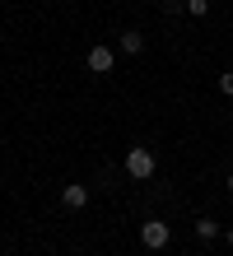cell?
I'll return each mask as SVG.
<instances>
[{"instance_id":"6","label":"cell","mask_w":233,"mask_h":256,"mask_svg":"<svg viewBox=\"0 0 233 256\" xmlns=\"http://www.w3.org/2000/svg\"><path fill=\"white\" fill-rule=\"evenodd\" d=\"M196 233L210 242V238H219V224H214V219H196Z\"/></svg>"},{"instance_id":"3","label":"cell","mask_w":233,"mask_h":256,"mask_svg":"<svg viewBox=\"0 0 233 256\" xmlns=\"http://www.w3.org/2000/svg\"><path fill=\"white\" fill-rule=\"evenodd\" d=\"M84 66L93 70V74H107L117 66V56H112V47H89V56H84Z\"/></svg>"},{"instance_id":"2","label":"cell","mask_w":233,"mask_h":256,"mask_svg":"<svg viewBox=\"0 0 233 256\" xmlns=\"http://www.w3.org/2000/svg\"><path fill=\"white\" fill-rule=\"evenodd\" d=\"M126 172L140 177V182L154 177V154H149V149H131V154H126Z\"/></svg>"},{"instance_id":"11","label":"cell","mask_w":233,"mask_h":256,"mask_svg":"<svg viewBox=\"0 0 233 256\" xmlns=\"http://www.w3.org/2000/svg\"><path fill=\"white\" fill-rule=\"evenodd\" d=\"M228 191H233V172H228Z\"/></svg>"},{"instance_id":"8","label":"cell","mask_w":233,"mask_h":256,"mask_svg":"<svg viewBox=\"0 0 233 256\" xmlns=\"http://www.w3.org/2000/svg\"><path fill=\"white\" fill-rule=\"evenodd\" d=\"M219 94H228V98H233V70H228V74H219Z\"/></svg>"},{"instance_id":"10","label":"cell","mask_w":233,"mask_h":256,"mask_svg":"<svg viewBox=\"0 0 233 256\" xmlns=\"http://www.w3.org/2000/svg\"><path fill=\"white\" fill-rule=\"evenodd\" d=\"M224 238H228V247H233V228H228V233H224Z\"/></svg>"},{"instance_id":"1","label":"cell","mask_w":233,"mask_h":256,"mask_svg":"<svg viewBox=\"0 0 233 256\" xmlns=\"http://www.w3.org/2000/svg\"><path fill=\"white\" fill-rule=\"evenodd\" d=\"M168 238H173V228H168L163 219H149V224H140V242H145L149 252H163V247H168Z\"/></svg>"},{"instance_id":"7","label":"cell","mask_w":233,"mask_h":256,"mask_svg":"<svg viewBox=\"0 0 233 256\" xmlns=\"http://www.w3.org/2000/svg\"><path fill=\"white\" fill-rule=\"evenodd\" d=\"M205 10H210V0H186V14H196V19H200Z\"/></svg>"},{"instance_id":"4","label":"cell","mask_w":233,"mask_h":256,"mask_svg":"<svg viewBox=\"0 0 233 256\" xmlns=\"http://www.w3.org/2000/svg\"><path fill=\"white\" fill-rule=\"evenodd\" d=\"M61 200H66L70 210H84V205H89V186H80V182H75V186H66V191H61Z\"/></svg>"},{"instance_id":"5","label":"cell","mask_w":233,"mask_h":256,"mask_svg":"<svg viewBox=\"0 0 233 256\" xmlns=\"http://www.w3.org/2000/svg\"><path fill=\"white\" fill-rule=\"evenodd\" d=\"M121 52H126V56H140V52H145V33L126 28V33H121Z\"/></svg>"},{"instance_id":"9","label":"cell","mask_w":233,"mask_h":256,"mask_svg":"<svg viewBox=\"0 0 233 256\" xmlns=\"http://www.w3.org/2000/svg\"><path fill=\"white\" fill-rule=\"evenodd\" d=\"M163 10H168V14H177V10H186V0H163Z\"/></svg>"}]
</instances>
